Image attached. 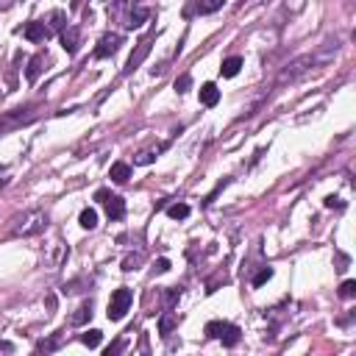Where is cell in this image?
Returning <instances> with one entry per match:
<instances>
[{
  "label": "cell",
  "mask_w": 356,
  "mask_h": 356,
  "mask_svg": "<svg viewBox=\"0 0 356 356\" xmlns=\"http://www.w3.org/2000/svg\"><path fill=\"white\" fill-rule=\"evenodd\" d=\"M206 337H212V340H220L225 345V348H234L239 342V337H242V331H239V326H234V323H223V320H212L206 323Z\"/></svg>",
  "instance_id": "cell-1"
},
{
  "label": "cell",
  "mask_w": 356,
  "mask_h": 356,
  "mask_svg": "<svg viewBox=\"0 0 356 356\" xmlns=\"http://www.w3.org/2000/svg\"><path fill=\"white\" fill-rule=\"evenodd\" d=\"M131 300H134V295H131V289L128 286H120V289H114L112 292V300H109V320H123L126 317V312H128V306H131Z\"/></svg>",
  "instance_id": "cell-2"
},
{
  "label": "cell",
  "mask_w": 356,
  "mask_h": 356,
  "mask_svg": "<svg viewBox=\"0 0 356 356\" xmlns=\"http://www.w3.org/2000/svg\"><path fill=\"white\" fill-rule=\"evenodd\" d=\"M95 201H100L106 206L109 220H123V214H126V201L120 195H112V192H106V189H98V192H95Z\"/></svg>",
  "instance_id": "cell-3"
},
{
  "label": "cell",
  "mask_w": 356,
  "mask_h": 356,
  "mask_svg": "<svg viewBox=\"0 0 356 356\" xmlns=\"http://www.w3.org/2000/svg\"><path fill=\"white\" fill-rule=\"evenodd\" d=\"M48 225V214L45 212H31L20 220V225H14V234H22V237H31V234H39V231Z\"/></svg>",
  "instance_id": "cell-4"
},
{
  "label": "cell",
  "mask_w": 356,
  "mask_h": 356,
  "mask_svg": "<svg viewBox=\"0 0 356 356\" xmlns=\"http://www.w3.org/2000/svg\"><path fill=\"white\" fill-rule=\"evenodd\" d=\"M120 39L117 34H103L100 36V42H98V48H95V59H109V56H114L117 53V48H120Z\"/></svg>",
  "instance_id": "cell-5"
},
{
  "label": "cell",
  "mask_w": 356,
  "mask_h": 356,
  "mask_svg": "<svg viewBox=\"0 0 356 356\" xmlns=\"http://www.w3.org/2000/svg\"><path fill=\"white\" fill-rule=\"evenodd\" d=\"M147 53H150V36H147V39H142V42L137 45V50L131 53V59H128V64H126V70H123V72H126V75H128V72H134L142 62H145Z\"/></svg>",
  "instance_id": "cell-6"
},
{
  "label": "cell",
  "mask_w": 356,
  "mask_h": 356,
  "mask_svg": "<svg viewBox=\"0 0 356 356\" xmlns=\"http://www.w3.org/2000/svg\"><path fill=\"white\" fill-rule=\"evenodd\" d=\"M22 36L28 42H42V39H48V28H45V22H28L22 28Z\"/></svg>",
  "instance_id": "cell-7"
},
{
  "label": "cell",
  "mask_w": 356,
  "mask_h": 356,
  "mask_svg": "<svg viewBox=\"0 0 356 356\" xmlns=\"http://www.w3.org/2000/svg\"><path fill=\"white\" fill-rule=\"evenodd\" d=\"M78 39H81V34H78V28H62V48L67 50V53H75L78 50Z\"/></svg>",
  "instance_id": "cell-8"
},
{
  "label": "cell",
  "mask_w": 356,
  "mask_h": 356,
  "mask_svg": "<svg viewBox=\"0 0 356 356\" xmlns=\"http://www.w3.org/2000/svg\"><path fill=\"white\" fill-rule=\"evenodd\" d=\"M109 178H112L114 184H126L128 178H131V167H128L126 161H114L112 170H109Z\"/></svg>",
  "instance_id": "cell-9"
},
{
  "label": "cell",
  "mask_w": 356,
  "mask_h": 356,
  "mask_svg": "<svg viewBox=\"0 0 356 356\" xmlns=\"http://www.w3.org/2000/svg\"><path fill=\"white\" fill-rule=\"evenodd\" d=\"M201 103L203 106H217V103H220V89H217L212 81L201 86Z\"/></svg>",
  "instance_id": "cell-10"
},
{
  "label": "cell",
  "mask_w": 356,
  "mask_h": 356,
  "mask_svg": "<svg viewBox=\"0 0 356 356\" xmlns=\"http://www.w3.org/2000/svg\"><path fill=\"white\" fill-rule=\"evenodd\" d=\"M239 70H242V59L239 56H228L223 64H220V75L223 78H234Z\"/></svg>",
  "instance_id": "cell-11"
},
{
  "label": "cell",
  "mask_w": 356,
  "mask_h": 356,
  "mask_svg": "<svg viewBox=\"0 0 356 356\" xmlns=\"http://www.w3.org/2000/svg\"><path fill=\"white\" fill-rule=\"evenodd\" d=\"M42 64H45V56H42V53H36V56L28 62V70H25L28 81H36V78H39V72H42Z\"/></svg>",
  "instance_id": "cell-12"
},
{
  "label": "cell",
  "mask_w": 356,
  "mask_h": 356,
  "mask_svg": "<svg viewBox=\"0 0 356 356\" xmlns=\"http://www.w3.org/2000/svg\"><path fill=\"white\" fill-rule=\"evenodd\" d=\"M78 223H81V228L92 231V228H95V225H98V212H95V209H89V206H86V209L81 212V217H78Z\"/></svg>",
  "instance_id": "cell-13"
},
{
  "label": "cell",
  "mask_w": 356,
  "mask_h": 356,
  "mask_svg": "<svg viewBox=\"0 0 356 356\" xmlns=\"http://www.w3.org/2000/svg\"><path fill=\"white\" fill-rule=\"evenodd\" d=\"M167 214L173 217V220H187L189 217V206L187 203H173V206H167Z\"/></svg>",
  "instance_id": "cell-14"
},
{
  "label": "cell",
  "mask_w": 356,
  "mask_h": 356,
  "mask_svg": "<svg viewBox=\"0 0 356 356\" xmlns=\"http://www.w3.org/2000/svg\"><path fill=\"white\" fill-rule=\"evenodd\" d=\"M147 17H150V11H147V8H137V11H134V14L128 17L126 25H128V28H140V25L147 20Z\"/></svg>",
  "instance_id": "cell-15"
},
{
  "label": "cell",
  "mask_w": 356,
  "mask_h": 356,
  "mask_svg": "<svg viewBox=\"0 0 356 356\" xmlns=\"http://www.w3.org/2000/svg\"><path fill=\"white\" fill-rule=\"evenodd\" d=\"M100 340H103V334H100L98 328H92V331H86V334H81V342H84L86 348H98Z\"/></svg>",
  "instance_id": "cell-16"
},
{
  "label": "cell",
  "mask_w": 356,
  "mask_h": 356,
  "mask_svg": "<svg viewBox=\"0 0 356 356\" xmlns=\"http://www.w3.org/2000/svg\"><path fill=\"white\" fill-rule=\"evenodd\" d=\"M89 317H92V300H89V303H84V306L72 314V323H75V326H81V323H86Z\"/></svg>",
  "instance_id": "cell-17"
},
{
  "label": "cell",
  "mask_w": 356,
  "mask_h": 356,
  "mask_svg": "<svg viewBox=\"0 0 356 356\" xmlns=\"http://www.w3.org/2000/svg\"><path fill=\"white\" fill-rule=\"evenodd\" d=\"M175 323H178V317H175V314H164V317L159 320V331H161V334H170Z\"/></svg>",
  "instance_id": "cell-18"
},
{
  "label": "cell",
  "mask_w": 356,
  "mask_h": 356,
  "mask_svg": "<svg viewBox=\"0 0 356 356\" xmlns=\"http://www.w3.org/2000/svg\"><path fill=\"white\" fill-rule=\"evenodd\" d=\"M273 279V267H262V270L253 276V286H262V284H267V281Z\"/></svg>",
  "instance_id": "cell-19"
},
{
  "label": "cell",
  "mask_w": 356,
  "mask_h": 356,
  "mask_svg": "<svg viewBox=\"0 0 356 356\" xmlns=\"http://www.w3.org/2000/svg\"><path fill=\"white\" fill-rule=\"evenodd\" d=\"M356 295V281H342V286H340V298H345V300H351Z\"/></svg>",
  "instance_id": "cell-20"
},
{
  "label": "cell",
  "mask_w": 356,
  "mask_h": 356,
  "mask_svg": "<svg viewBox=\"0 0 356 356\" xmlns=\"http://www.w3.org/2000/svg\"><path fill=\"white\" fill-rule=\"evenodd\" d=\"M223 3L225 0H206V3H198V11H201V14H209V11H217Z\"/></svg>",
  "instance_id": "cell-21"
},
{
  "label": "cell",
  "mask_w": 356,
  "mask_h": 356,
  "mask_svg": "<svg viewBox=\"0 0 356 356\" xmlns=\"http://www.w3.org/2000/svg\"><path fill=\"white\" fill-rule=\"evenodd\" d=\"M189 86H192V78H189V75L175 78V92H178V95H184V92H187Z\"/></svg>",
  "instance_id": "cell-22"
},
{
  "label": "cell",
  "mask_w": 356,
  "mask_h": 356,
  "mask_svg": "<svg viewBox=\"0 0 356 356\" xmlns=\"http://www.w3.org/2000/svg\"><path fill=\"white\" fill-rule=\"evenodd\" d=\"M142 262V253H137V256H126V262H123V270L126 273H131V270H137V265Z\"/></svg>",
  "instance_id": "cell-23"
},
{
  "label": "cell",
  "mask_w": 356,
  "mask_h": 356,
  "mask_svg": "<svg viewBox=\"0 0 356 356\" xmlns=\"http://www.w3.org/2000/svg\"><path fill=\"white\" fill-rule=\"evenodd\" d=\"M56 348H59V337H53V340H42L39 345H36V351H45V354H48V351H56Z\"/></svg>",
  "instance_id": "cell-24"
},
{
  "label": "cell",
  "mask_w": 356,
  "mask_h": 356,
  "mask_svg": "<svg viewBox=\"0 0 356 356\" xmlns=\"http://www.w3.org/2000/svg\"><path fill=\"white\" fill-rule=\"evenodd\" d=\"M323 203H326L328 209H334V206H337V209H342V206H345V203H342L340 198H334V195H328V198H326V201H323Z\"/></svg>",
  "instance_id": "cell-25"
},
{
  "label": "cell",
  "mask_w": 356,
  "mask_h": 356,
  "mask_svg": "<svg viewBox=\"0 0 356 356\" xmlns=\"http://www.w3.org/2000/svg\"><path fill=\"white\" fill-rule=\"evenodd\" d=\"M126 348V342L120 340V342H114V345H109V348H106V356H114V354H120V351Z\"/></svg>",
  "instance_id": "cell-26"
},
{
  "label": "cell",
  "mask_w": 356,
  "mask_h": 356,
  "mask_svg": "<svg viewBox=\"0 0 356 356\" xmlns=\"http://www.w3.org/2000/svg\"><path fill=\"white\" fill-rule=\"evenodd\" d=\"M170 270V259H159L156 262V273H167Z\"/></svg>",
  "instance_id": "cell-27"
},
{
  "label": "cell",
  "mask_w": 356,
  "mask_h": 356,
  "mask_svg": "<svg viewBox=\"0 0 356 356\" xmlns=\"http://www.w3.org/2000/svg\"><path fill=\"white\" fill-rule=\"evenodd\" d=\"M153 159H156L153 153H140V156H137V164H150Z\"/></svg>",
  "instance_id": "cell-28"
}]
</instances>
